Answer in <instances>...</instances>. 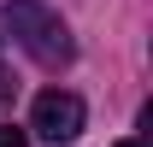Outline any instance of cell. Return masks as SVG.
<instances>
[{
	"label": "cell",
	"instance_id": "obj_1",
	"mask_svg": "<svg viewBox=\"0 0 153 147\" xmlns=\"http://www.w3.org/2000/svg\"><path fill=\"white\" fill-rule=\"evenodd\" d=\"M6 30H12V41H18L36 65H47V71H59V65L76 59L71 24L59 18L53 6H41V0H6Z\"/></svg>",
	"mask_w": 153,
	"mask_h": 147
},
{
	"label": "cell",
	"instance_id": "obj_2",
	"mask_svg": "<svg viewBox=\"0 0 153 147\" xmlns=\"http://www.w3.org/2000/svg\"><path fill=\"white\" fill-rule=\"evenodd\" d=\"M82 100H76L71 88H47L36 94V106H30V129L36 135H47V141H71V135H82Z\"/></svg>",
	"mask_w": 153,
	"mask_h": 147
},
{
	"label": "cell",
	"instance_id": "obj_3",
	"mask_svg": "<svg viewBox=\"0 0 153 147\" xmlns=\"http://www.w3.org/2000/svg\"><path fill=\"white\" fill-rule=\"evenodd\" d=\"M0 147H24V129H12V124H0Z\"/></svg>",
	"mask_w": 153,
	"mask_h": 147
},
{
	"label": "cell",
	"instance_id": "obj_4",
	"mask_svg": "<svg viewBox=\"0 0 153 147\" xmlns=\"http://www.w3.org/2000/svg\"><path fill=\"white\" fill-rule=\"evenodd\" d=\"M118 147H135V141H118Z\"/></svg>",
	"mask_w": 153,
	"mask_h": 147
}]
</instances>
